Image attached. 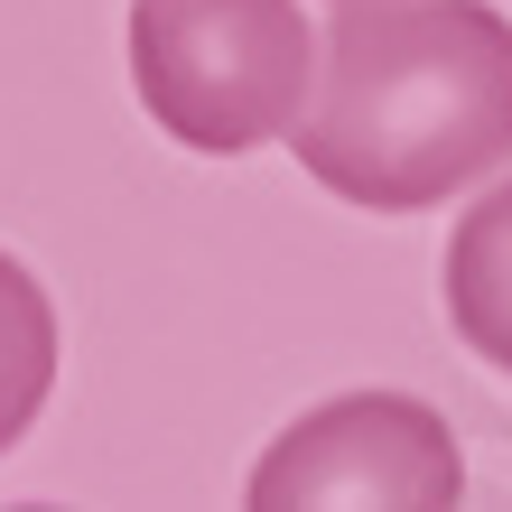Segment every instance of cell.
Returning a JSON list of instances; mask_svg holds the SVG:
<instances>
[{"mask_svg": "<svg viewBox=\"0 0 512 512\" xmlns=\"http://www.w3.org/2000/svg\"><path fill=\"white\" fill-rule=\"evenodd\" d=\"M308 84L317 28L298 0H131V94L196 159L289 140Z\"/></svg>", "mask_w": 512, "mask_h": 512, "instance_id": "7a4b0ae2", "label": "cell"}, {"mask_svg": "<svg viewBox=\"0 0 512 512\" xmlns=\"http://www.w3.org/2000/svg\"><path fill=\"white\" fill-rule=\"evenodd\" d=\"M56 391V308L38 289V270L19 252H0V457L38 429Z\"/></svg>", "mask_w": 512, "mask_h": 512, "instance_id": "5b68a950", "label": "cell"}, {"mask_svg": "<svg viewBox=\"0 0 512 512\" xmlns=\"http://www.w3.org/2000/svg\"><path fill=\"white\" fill-rule=\"evenodd\" d=\"M466 494V457L447 438V419L410 391H336L308 419H289L261 447L243 503L289 512V503H457Z\"/></svg>", "mask_w": 512, "mask_h": 512, "instance_id": "3957f363", "label": "cell"}, {"mask_svg": "<svg viewBox=\"0 0 512 512\" xmlns=\"http://www.w3.org/2000/svg\"><path fill=\"white\" fill-rule=\"evenodd\" d=\"M289 140L364 215H429L485 187L512 168V19L494 0H336Z\"/></svg>", "mask_w": 512, "mask_h": 512, "instance_id": "6da1fadb", "label": "cell"}, {"mask_svg": "<svg viewBox=\"0 0 512 512\" xmlns=\"http://www.w3.org/2000/svg\"><path fill=\"white\" fill-rule=\"evenodd\" d=\"M438 289H447V326H457L466 354H485L494 373H512V177L485 187L447 233V261H438Z\"/></svg>", "mask_w": 512, "mask_h": 512, "instance_id": "277c9868", "label": "cell"}]
</instances>
